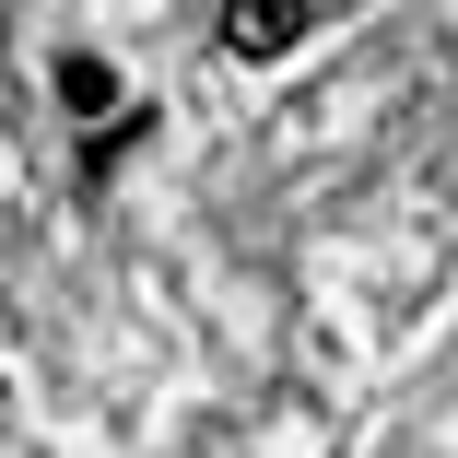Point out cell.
Here are the masks:
<instances>
[{"mask_svg":"<svg viewBox=\"0 0 458 458\" xmlns=\"http://www.w3.org/2000/svg\"><path fill=\"white\" fill-rule=\"evenodd\" d=\"M306 24H318V0H224L235 59H283V47H306Z\"/></svg>","mask_w":458,"mask_h":458,"instance_id":"1","label":"cell"},{"mask_svg":"<svg viewBox=\"0 0 458 458\" xmlns=\"http://www.w3.org/2000/svg\"><path fill=\"white\" fill-rule=\"evenodd\" d=\"M59 106H71V118H106V106H118V71H106L95 47H71V59H59Z\"/></svg>","mask_w":458,"mask_h":458,"instance_id":"2","label":"cell"}]
</instances>
